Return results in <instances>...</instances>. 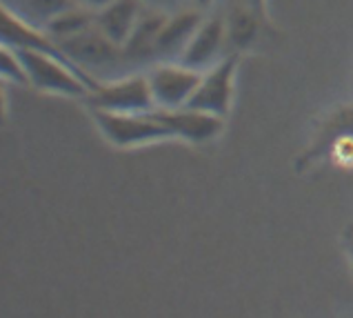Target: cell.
Returning a JSON list of instances; mask_svg holds the SVG:
<instances>
[{"label":"cell","mask_w":353,"mask_h":318,"mask_svg":"<svg viewBox=\"0 0 353 318\" xmlns=\"http://www.w3.org/2000/svg\"><path fill=\"white\" fill-rule=\"evenodd\" d=\"M322 162L342 167L353 165V102L331 107L318 120L311 142L296 158V171L305 174Z\"/></svg>","instance_id":"cell-1"},{"label":"cell","mask_w":353,"mask_h":318,"mask_svg":"<svg viewBox=\"0 0 353 318\" xmlns=\"http://www.w3.org/2000/svg\"><path fill=\"white\" fill-rule=\"evenodd\" d=\"M16 51L29 76V87L40 91V94L63 96V98H74L85 102L87 96L100 85V78L72 63H65L60 58L40 54V51H32V49H16Z\"/></svg>","instance_id":"cell-2"},{"label":"cell","mask_w":353,"mask_h":318,"mask_svg":"<svg viewBox=\"0 0 353 318\" xmlns=\"http://www.w3.org/2000/svg\"><path fill=\"white\" fill-rule=\"evenodd\" d=\"M89 116H92L100 136L114 149L127 151L176 140L174 131L156 114V109L147 111V114H116V111L89 109Z\"/></svg>","instance_id":"cell-3"},{"label":"cell","mask_w":353,"mask_h":318,"mask_svg":"<svg viewBox=\"0 0 353 318\" xmlns=\"http://www.w3.org/2000/svg\"><path fill=\"white\" fill-rule=\"evenodd\" d=\"M85 105L87 109L116 111V114H147L158 109L147 74H127L114 80H100V85L87 96Z\"/></svg>","instance_id":"cell-4"},{"label":"cell","mask_w":353,"mask_h":318,"mask_svg":"<svg viewBox=\"0 0 353 318\" xmlns=\"http://www.w3.org/2000/svg\"><path fill=\"white\" fill-rule=\"evenodd\" d=\"M240 58H242L240 54L229 51L214 67L203 71V80H200L196 94L189 100L187 107L227 118L231 114V107H234V98H236V76H238Z\"/></svg>","instance_id":"cell-5"},{"label":"cell","mask_w":353,"mask_h":318,"mask_svg":"<svg viewBox=\"0 0 353 318\" xmlns=\"http://www.w3.org/2000/svg\"><path fill=\"white\" fill-rule=\"evenodd\" d=\"M149 85L158 109L187 107L203 80V71L191 69L178 60H160L149 69Z\"/></svg>","instance_id":"cell-6"},{"label":"cell","mask_w":353,"mask_h":318,"mask_svg":"<svg viewBox=\"0 0 353 318\" xmlns=\"http://www.w3.org/2000/svg\"><path fill=\"white\" fill-rule=\"evenodd\" d=\"M60 45H63L67 56L72 58L78 67H83L85 71H89V74H94V76L100 69H114L118 65L127 63L125 49L116 45L114 40H109L96 25L74 38L63 40Z\"/></svg>","instance_id":"cell-7"},{"label":"cell","mask_w":353,"mask_h":318,"mask_svg":"<svg viewBox=\"0 0 353 318\" xmlns=\"http://www.w3.org/2000/svg\"><path fill=\"white\" fill-rule=\"evenodd\" d=\"M156 114L167 122V127L174 131L176 140L189 142V145H205L223 136L227 118H220L207 111H198L191 107L180 109H156Z\"/></svg>","instance_id":"cell-8"},{"label":"cell","mask_w":353,"mask_h":318,"mask_svg":"<svg viewBox=\"0 0 353 318\" xmlns=\"http://www.w3.org/2000/svg\"><path fill=\"white\" fill-rule=\"evenodd\" d=\"M227 47V27L225 16H209L198 27V32L191 38V43L183 51L178 63H183L191 69L207 71L214 67L223 56V49Z\"/></svg>","instance_id":"cell-9"},{"label":"cell","mask_w":353,"mask_h":318,"mask_svg":"<svg viewBox=\"0 0 353 318\" xmlns=\"http://www.w3.org/2000/svg\"><path fill=\"white\" fill-rule=\"evenodd\" d=\"M203 12L196 7L191 9H178L171 12L165 20L163 29H160L156 40V58L158 60H180L183 51L191 43V38L203 25Z\"/></svg>","instance_id":"cell-10"},{"label":"cell","mask_w":353,"mask_h":318,"mask_svg":"<svg viewBox=\"0 0 353 318\" xmlns=\"http://www.w3.org/2000/svg\"><path fill=\"white\" fill-rule=\"evenodd\" d=\"M225 27H227L229 51L242 56L258 45L262 32H265V27L269 25L265 23V18L258 12H254L247 3L236 0V3L229 7V12L225 14Z\"/></svg>","instance_id":"cell-11"},{"label":"cell","mask_w":353,"mask_h":318,"mask_svg":"<svg viewBox=\"0 0 353 318\" xmlns=\"http://www.w3.org/2000/svg\"><path fill=\"white\" fill-rule=\"evenodd\" d=\"M147 5L143 0H114L112 5L96 14V27L125 49Z\"/></svg>","instance_id":"cell-12"},{"label":"cell","mask_w":353,"mask_h":318,"mask_svg":"<svg viewBox=\"0 0 353 318\" xmlns=\"http://www.w3.org/2000/svg\"><path fill=\"white\" fill-rule=\"evenodd\" d=\"M167 16L169 12H163V9H154V7L145 9L134 29V34L129 38V43L125 45L127 65L140 63V60H147V58H156V40Z\"/></svg>","instance_id":"cell-13"},{"label":"cell","mask_w":353,"mask_h":318,"mask_svg":"<svg viewBox=\"0 0 353 318\" xmlns=\"http://www.w3.org/2000/svg\"><path fill=\"white\" fill-rule=\"evenodd\" d=\"M94 25H96V12L85 9L83 5H76L72 9H65L63 14H58L56 18L49 20L45 29L54 40L63 43V40H69V38L87 32V29Z\"/></svg>","instance_id":"cell-14"},{"label":"cell","mask_w":353,"mask_h":318,"mask_svg":"<svg viewBox=\"0 0 353 318\" xmlns=\"http://www.w3.org/2000/svg\"><path fill=\"white\" fill-rule=\"evenodd\" d=\"M23 3V12H18L29 23L45 27L49 20L63 14L65 9H72L78 5V0H20Z\"/></svg>","instance_id":"cell-15"},{"label":"cell","mask_w":353,"mask_h":318,"mask_svg":"<svg viewBox=\"0 0 353 318\" xmlns=\"http://www.w3.org/2000/svg\"><path fill=\"white\" fill-rule=\"evenodd\" d=\"M0 74H3V80H7V83L18 87H29V76L25 71V65L14 47L7 45L0 47Z\"/></svg>","instance_id":"cell-16"},{"label":"cell","mask_w":353,"mask_h":318,"mask_svg":"<svg viewBox=\"0 0 353 318\" xmlns=\"http://www.w3.org/2000/svg\"><path fill=\"white\" fill-rule=\"evenodd\" d=\"M340 243H342V252H345V256H347L349 270L353 274V223L345 225V230H342V236H340Z\"/></svg>","instance_id":"cell-17"},{"label":"cell","mask_w":353,"mask_h":318,"mask_svg":"<svg viewBox=\"0 0 353 318\" xmlns=\"http://www.w3.org/2000/svg\"><path fill=\"white\" fill-rule=\"evenodd\" d=\"M242 3H247L254 12H258L262 18H265V23L271 27V18H269V0H242Z\"/></svg>","instance_id":"cell-18"},{"label":"cell","mask_w":353,"mask_h":318,"mask_svg":"<svg viewBox=\"0 0 353 318\" xmlns=\"http://www.w3.org/2000/svg\"><path fill=\"white\" fill-rule=\"evenodd\" d=\"M114 0H78V5H83L85 9H92V12H100V9H105L112 5Z\"/></svg>","instance_id":"cell-19"},{"label":"cell","mask_w":353,"mask_h":318,"mask_svg":"<svg viewBox=\"0 0 353 318\" xmlns=\"http://www.w3.org/2000/svg\"><path fill=\"white\" fill-rule=\"evenodd\" d=\"M147 7H154V9H163V12H169L178 0H143Z\"/></svg>","instance_id":"cell-20"},{"label":"cell","mask_w":353,"mask_h":318,"mask_svg":"<svg viewBox=\"0 0 353 318\" xmlns=\"http://www.w3.org/2000/svg\"><path fill=\"white\" fill-rule=\"evenodd\" d=\"M191 3H194V7L200 9V12H205V9H209L211 5L216 3V0H191Z\"/></svg>","instance_id":"cell-21"}]
</instances>
